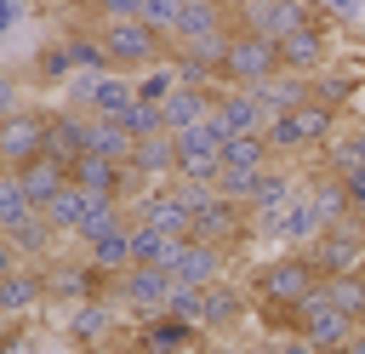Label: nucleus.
<instances>
[{"label": "nucleus", "instance_id": "nucleus-1", "mask_svg": "<svg viewBox=\"0 0 365 354\" xmlns=\"http://www.w3.org/2000/svg\"><path fill=\"white\" fill-rule=\"evenodd\" d=\"M251 297H262V303H308L325 280H319V268L308 263V251H285V257H262L257 268H251Z\"/></svg>", "mask_w": 365, "mask_h": 354}, {"label": "nucleus", "instance_id": "nucleus-2", "mask_svg": "<svg viewBox=\"0 0 365 354\" xmlns=\"http://www.w3.org/2000/svg\"><path fill=\"white\" fill-rule=\"evenodd\" d=\"M97 40H103L114 74L160 69V63H171V51H177V46H171L160 29H148V23H97Z\"/></svg>", "mask_w": 365, "mask_h": 354}, {"label": "nucleus", "instance_id": "nucleus-3", "mask_svg": "<svg viewBox=\"0 0 365 354\" xmlns=\"http://www.w3.org/2000/svg\"><path fill=\"white\" fill-rule=\"evenodd\" d=\"M63 331H68V343L80 354H114L131 337V325H125V314L114 303H80V308H68Z\"/></svg>", "mask_w": 365, "mask_h": 354}, {"label": "nucleus", "instance_id": "nucleus-4", "mask_svg": "<svg viewBox=\"0 0 365 354\" xmlns=\"http://www.w3.org/2000/svg\"><path fill=\"white\" fill-rule=\"evenodd\" d=\"M285 63H279V46L262 40V34H234L228 40V63H222V86L228 91H257L262 80H274Z\"/></svg>", "mask_w": 365, "mask_h": 354}, {"label": "nucleus", "instance_id": "nucleus-5", "mask_svg": "<svg viewBox=\"0 0 365 354\" xmlns=\"http://www.w3.org/2000/svg\"><path fill=\"white\" fill-rule=\"evenodd\" d=\"M308 263L319 268V280H342V274H365V228L359 217L348 223H331L314 246H308Z\"/></svg>", "mask_w": 365, "mask_h": 354}, {"label": "nucleus", "instance_id": "nucleus-6", "mask_svg": "<svg viewBox=\"0 0 365 354\" xmlns=\"http://www.w3.org/2000/svg\"><path fill=\"white\" fill-rule=\"evenodd\" d=\"M46 131H51V108H23V114L0 120V166L23 171V166L46 160Z\"/></svg>", "mask_w": 365, "mask_h": 354}, {"label": "nucleus", "instance_id": "nucleus-7", "mask_svg": "<svg viewBox=\"0 0 365 354\" xmlns=\"http://www.w3.org/2000/svg\"><path fill=\"white\" fill-rule=\"evenodd\" d=\"M188 240H200V246H217V251H240L245 240H257V234H251V211L217 194V200H211V206L194 217V234H188Z\"/></svg>", "mask_w": 365, "mask_h": 354}, {"label": "nucleus", "instance_id": "nucleus-8", "mask_svg": "<svg viewBox=\"0 0 365 354\" xmlns=\"http://www.w3.org/2000/svg\"><path fill=\"white\" fill-rule=\"evenodd\" d=\"M177 285H217L222 280V268H228V251H217V246H200V240H177L171 246V257L160 263Z\"/></svg>", "mask_w": 365, "mask_h": 354}, {"label": "nucleus", "instance_id": "nucleus-9", "mask_svg": "<svg viewBox=\"0 0 365 354\" xmlns=\"http://www.w3.org/2000/svg\"><path fill=\"white\" fill-rule=\"evenodd\" d=\"M131 223L160 228V234H171V240H188V234H194V211L182 206V194H177L171 183H160L154 194H143V200L131 206Z\"/></svg>", "mask_w": 365, "mask_h": 354}, {"label": "nucleus", "instance_id": "nucleus-10", "mask_svg": "<svg viewBox=\"0 0 365 354\" xmlns=\"http://www.w3.org/2000/svg\"><path fill=\"white\" fill-rule=\"evenodd\" d=\"M262 126H268L262 103H257L251 91H228V86H222V97H217V108H211V131H217L222 143H234V137H257Z\"/></svg>", "mask_w": 365, "mask_h": 354}, {"label": "nucleus", "instance_id": "nucleus-11", "mask_svg": "<svg viewBox=\"0 0 365 354\" xmlns=\"http://www.w3.org/2000/svg\"><path fill=\"white\" fill-rule=\"evenodd\" d=\"M245 314H251V285H240L228 274L217 285H205V337H228Z\"/></svg>", "mask_w": 365, "mask_h": 354}, {"label": "nucleus", "instance_id": "nucleus-12", "mask_svg": "<svg viewBox=\"0 0 365 354\" xmlns=\"http://www.w3.org/2000/svg\"><path fill=\"white\" fill-rule=\"evenodd\" d=\"M359 325L348 320V314H336L331 308V297H325V285L302 303V337L314 343V348H348V337H354Z\"/></svg>", "mask_w": 365, "mask_h": 354}, {"label": "nucleus", "instance_id": "nucleus-13", "mask_svg": "<svg viewBox=\"0 0 365 354\" xmlns=\"http://www.w3.org/2000/svg\"><path fill=\"white\" fill-rule=\"evenodd\" d=\"M91 148V114H74V108H51V131H46V160L68 166Z\"/></svg>", "mask_w": 365, "mask_h": 354}, {"label": "nucleus", "instance_id": "nucleus-14", "mask_svg": "<svg viewBox=\"0 0 365 354\" xmlns=\"http://www.w3.org/2000/svg\"><path fill=\"white\" fill-rule=\"evenodd\" d=\"M217 97H222V86H177V91L165 97V131L182 137V131L205 126L211 108H217Z\"/></svg>", "mask_w": 365, "mask_h": 354}, {"label": "nucleus", "instance_id": "nucleus-15", "mask_svg": "<svg viewBox=\"0 0 365 354\" xmlns=\"http://www.w3.org/2000/svg\"><path fill=\"white\" fill-rule=\"evenodd\" d=\"M325 57H331V29L325 23H308V29H297L291 40H279V63L291 69V74H319L325 69Z\"/></svg>", "mask_w": 365, "mask_h": 354}, {"label": "nucleus", "instance_id": "nucleus-16", "mask_svg": "<svg viewBox=\"0 0 365 354\" xmlns=\"http://www.w3.org/2000/svg\"><path fill=\"white\" fill-rule=\"evenodd\" d=\"M251 97L262 103V114H268V120H274V114H297V108L314 97V80H308V74H291V69H279V74H274V80H262Z\"/></svg>", "mask_w": 365, "mask_h": 354}, {"label": "nucleus", "instance_id": "nucleus-17", "mask_svg": "<svg viewBox=\"0 0 365 354\" xmlns=\"http://www.w3.org/2000/svg\"><path fill=\"white\" fill-rule=\"evenodd\" d=\"M34 303H46V268L23 263L11 280H0V314H6V320H23Z\"/></svg>", "mask_w": 365, "mask_h": 354}, {"label": "nucleus", "instance_id": "nucleus-18", "mask_svg": "<svg viewBox=\"0 0 365 354\" xmlns=\"http://www.w3.org/2000/svg\"><path fill=\"white\" fill-rule=\"evenodd\" d=\"M177 160H182V148H177V137H171V131L143 137V143H137V154H131V166H137L148 183H171V177H177Z\"/></svg>", "mask_w": 365, "mask_h": 354}, {"label": "nucleus", "instance_id": "nucleus-19", "mask_svg": "<svg viewBox=\"0 0 365 354\" xmlns=\"http://www.w3.org/2000/svg\"><path fill=\"white\" fill-rule=\"evenodd\" d=\"M120 177H125V166H114V160H103V154H80L74 171H68L74 188H86V194H108V200H120Z\"/></svg>", "mask_w": 365, "mask_h": 354}, {"label": "nucleus", "instance_id": "nucleus-20", "mask_svg": "<svg viewBox=\"0 0 365 354\" xmlns=\"http://www.w3.org/2000/svg\"><path fill=\"white\" fill-rule=\"evenodd\" d=\"M319 160H325V171H354V166H365V120H342V131L319 148Z\"/></svg>", "mask_w": 365, "mask_h": 354}, {"label": "nucleus", "instance_id": "nucleus-21", "mask_svg": "<svg viewBox=\"0 0 365 354\" xmlns=\"http://www.w3.org/2000/svg\"><path fill=\"white\" fill-rule=\"evenodd\" d=\"M17 183H23V194L46 211V206L68 188V166H57V160H34V166H23V171H17Z\"/></svg>", "mask_w": 365, "mask_h": 354}, {"label": "nucleus", "instance_id": "nucleus-22", "mask_svg": "<svg viewBox=\"0 0 365 354\" xmlns=\"http://www.w3.org/2000/svg\"><path fill=\"white\" fill-rule=\"evenodd\" d=\"M86 263H91L97 274H125V268H131V223H120V228H108L103 240H91V246H86Z\"/></svg>", "mask_w": 365, "mask_h": 354}, {"label": "nucleus", "instance_id": "nucleus-23", "mask_svg": "<svg viewBox=\"0 0 365 354\" xmlns=\"http://www.w3.org/2000/svg\"><path fill=\"white\" fill-rule=\"evenodd\" d=\"M291 120H297V131H302V143H308V148H325V143L342 131V108H331V103H314V97H308V103H302Z\"/></svg>", "mask_w": 365, "mask_h": 354}, {"label": "nucleus", "instance_id": "nucleus-24", "mask_svg": "<svg viewBox=\"0 0 365 354\" xmlns=\"http://www.w3.org/2000/svg\"><path fill=\"white\" fill-rule=\"evenodd\" d=\"M86 154H103V160H114V166H131L137 137H131L120 120H91V148H86Z\"/></svg>", "mask_w": 365, "mask_h": 354}, {"label": "nucleus", "instance_id": "nucleus-25", "mask_svg": "<svg viewBox=\"0 0 365 354\" xmlns=\"http://www.w3.org/2000/svg\"><path fill=\"white\" fill-rule=\"evenodd\" d=\"M268 166H274V148H268L262 131H257V137L222 143V171H268Z\"/></svg>", "mask_w": 365, "mask_h": 354}, {"label": "nucleus", "instance_id": "nucleus-26", "mask_svg": "<svg viewBox=\"0 0 365 354\" xmlns=\"http://www.w3.org/2000/svg\"><path fill=\"white\" fill-rule=\"evenodd\" d=\"M86 206H91V194L68 183V188H63V194L46 206V223H51L57 234H80V223H86Z\"/></svg>", "mask_w": 365, "mask_h": 354}, {"label": "nucleus", "instance_id": "nucleus-27", "mask_svg": "<svg viewBox=\"0 0 365 354\" xmlns=\"http://www.w3.org/2000/svg\"><path fill=\"white\" fill-rule=\"evenodd\" d=\"M40 206L23 194V183H17V171H0V234H11L17 223H29Z\"/></svg>", "mask_w": 365, "mask_h": 354}, {"label": "nucleus", "instance_id": "nucleus-28", "mask_svg": "<svg viewBox=\"0 0 365 354\" xmlns=\"http://www.w3.org/2000/svg\"><path fill=\"white\" fill-rule=\"evenodd\" d=\"M74 74H80V69H74V57H68L63 40H51V46L34 51V80H40V86H68Z\"/></svg>", "mask_w": 365, "mask_h": 354}, {"label": "nucleus", "instance_id": "nucleus-29", "mask_svg": "<svg viewBox=\"0 0 365 354\" xmlns=\"http://www.w3.org/2000/svg\"><path fill=\"white\" fill-rule=\"evenodd\" d=\"M325 297L336 314H348L354 325H365V274H342V280H325Z\"/></svg>", "mask_w": 365, "mask_h": 354}, {"label": "nucleus", "instance_id": "nucleus-30", "mask_svg": "<svg viewBox=\"0 0 365 354\" xmlns=\"http://www.w3.org/2000/svg\"><path fill=\"white\" fill-rule=\"evenodd\" d=\"M354 91H359V80H354V74H336V69H319V74H314V103L348 108V103H354Z\"/></svg>", "mask_w": 365, "mask_h": 354}, {"label": "nucleus", "instance_id": "nucleus-31", "mask_svg": "<svg viewBox=\"0 0 365 354\" xmlns=\"http://www.w3.org/2000/svg\"><path fill=\"white\" fill-rule=\"evenodd\" d=\"M171 234H160V228H143V223H131V263H165L171 257Z\"/></svg>", "mask_w": 365, "mask_h": 354}, {"label": "nucleus", "instance_id": "nucleus-32", "mask_svg": "<svg viewBox=\"0 0 365 354\" xmlns=\"http://www.w3.org/2000/svg\"><path fill=\"white\" fill-rule=\"evenodd\" d=\"M143 6L148 0H86L80 17H91V23H143Z\"/></svg>", "mask_w": 365, "mask_h": 354}, {"label": "nucleus", "instance_id": "nucleus-33", "mask_svg": "<svg viewBox=\"0 0 365 354\" xmlns=\"http://www.w3.org/2000/svg\"><path fill=\"white\" fill-rule=\"evenodd\" d=\"M114 120H120V126H125V131H131L137 143H143V137H160V131H165V108H154V103H131V108H125V114H114Z\"/></svg>", "mask_w": 365, "mask_h": 354}, {"label": "nucleus", "instance_id": "nucleus-34", "mask_svg": "<svg viewBox=\"0 0 365 354\" xmlns=\"http://www.w3.org/2000/svg\"><path fill=\"white\" fill-rule=\"evenodd\" d=\"M165 314H177V320H188V325H200V331H205V291H200V285H171Z\"/></svg>", "mask_w": 365, "mask_h": 354}, {"label": "nucleus", "instance_id": "nucleus-35", "mask_svg": "<svg viewBox=\"0 0 365 354\" xmlns=\"http://www.w3.org/2000/svg\"><path fill=\"white\" fill-rule=\"evenodd\" d=\"M177 91V69L171 63H160V69H148L143 80H137V103H154V108H165V97Z\"/></svg>", "mask_w": 365, "mask_h": 354}, {"label": "nucleus", "instance_id": "nucleus-36", "mask_svg": "<svg viewBox=\"0 0 365 354\" xmlns=\"http://www.w3.org/2000/svg\"><path fill=\"white\" fill-rule=\"evenodd\" d=\"M262 137H268V148H274V160H279V154H302V148H308L291 114H274V120L262 126Z\"/></svg>", "mask_w": 365, "mask_h": 354}, {"label": "nucleus", "instance_id": "nucleus-37", "mask_svg": "<svg viewBox=\"0 0 365 354\" xmlns=\"http://www.w3.org/2000/svg\"><path fill=\"white\" fill-rule=\"evenodd\" d=\"M177 17H182V6H177V0H148V6H143V23H148V29H160L165 40L177 34Z\"/></svg>", "mask_w": 365, "mask_h": 354}, {"label": "nucleus", "instance_id": "nucleus-38", "mask_svg": "<svg viewBox=\"0 0 365 354\" xmlns=\"http://www.w3.org/2000/svg\"><path fill=\"white\" fill-rule=\"evenodd\" d=\"M177 148H182V154H222V137H217V131H211V120H205V126L182 131V137H177Z\"/></svg>", "mask_w": 365, "mask_h": 354}, {"label": "nucleus", "instance_id": "nucleus-39", "mask_svg": "<svg viewBox=\"0 0 365 354\" xmlns=\"http://www.w3.org/2000/svg\"><path fill=\"white\" fill-rule=\"evenodd\" d=\"M29 103H23V86H17V74H0V120H11V114H23Z\"/></svg>", "mask_w": 365, "mask_h": 354}, {"label": "nucleus", "instance_id": "nucleus-40", "mask_svg": "<svg viewBox=\"0 0 365 354\" xmlns=\"http://www.w3.org/2000/svg\"><path fill=\"white\" fill-rule=\"evenodd\" d=\"M0 354H34V331L29 325H6L0 331Z\"/></svg>", "mask_w": 365, "mask_h": 354}, {"label": "nucleus", "instance_id": "nucleus-41", "mask_svg": "<svg viewBox=\"0 0 365 354\" xmlns=\"http://www.w3.org/2000/svg\"><path fill=\"white\" fill-rule=\"evenodd\" d=\"M342 194H348V206H354V217H359V211H365V166L342 171Z\"/></svg>", "mask_w": 365, "mask_h": 354}, {"label": "nucleus", "instance_id": "nucleus-42", "mask_svg": "<svg viewBox=\"0 0 365 354\" xmlns=\"http://www.w3.org/2000/svg\"><path fill=\"white\" fill-rule=\"evenodd\" d=\"M262 354H319L308 337H274V343H262Z\"/></svg>", "mask_w": 365, "mask_h": 354}, {"label": "nucleus", "instance_id": "nucleus-43", "mask_svg": "<svg viewBox=\"0 0 365 354\" xmlns=\"http://www.w3.org/2000/svg\"><path fill=\"white\" fill-rule=\"evenodd\" d=\"M17 268H23V257H17V246H11L6 234H0V280H11Z\"/></svg>", "mask_w": 365, "mask_h": 354}, {"label": "nucleus", "instance_id": "nucleus-44", "mask_svg": "<svg viewBox=\"0 0 365 354\" xmlns=\"http://www.w3.org/2000/svg\"><path fill=\"white\" fill-rule=\"evenodd\" d=\"M17 11H23V0H0V34L17 23Z\"/></svg>", "mask_w": 365, "mask_h": 354}, {"label": "nucleus", "instance_id": "nucleus-45", "mask_svg": "<svg viewBox=\"0 0 365 354\" xmlns=\"http://www.w3.org/2000/svg\"><path fill=\"white\" fill-rule=\"evenodd\" d=\"M29 6H40V11H68L74 0H29Z\"/></svg>", "mask_w": 365, "mask_h": 354}, {"label": "nucleus", "instance_id": "nucleus-46", "mask_svg": "<svg viewBox=\"0 0 365 354\" xmlns=\"http://www.w3.org/2000/svg\"><path fill=\"white\" fill-rule=\"evenodd\" d=\"M348 354H365V325H359V331L348 337Z\"/></svg>", "mask_w": 365, "mask_h": 354}, {"label": "nucleus", "instance_id": "nucleus-47", "mask_svg": "<svg viewBox=\"0 0 365 354\" xmlns=\"http://www.w3.org/2000/svg\"><path fill=\"white\" fill-rule=\"evenodd\" d=\"M177 6H222V0H177Z\"/></svg>", "mask_w": 365, "mask_h": 354}, {"label": "nucleus", "instance_id": "nucleus-48", "mask_svg": "<svg viewBox=\"0 0 365 354\" xmlns=\"http://www.w3.org/2000/svg\"><path fill=\"white\" fill-rule=\"evenodd\" d=\"M319 354H348V348H319Z\"/></svg>", "mask_w": 365, "mask_h": 354}, {"label": "nucleus", "instance_id": "nucleus-49", "mask_svg": "<svg viewBox=\"0 0 365 354\" xmlns=\"http://www.w3.org/2000/svg\"><path fill=\"white\" fill-rule=\"evenodd\" d=\"M359 228H365V211H359Z\"/></svg>", "mask_w": 365, "mask_h": 354}, {"label": "nucleus", "instance_id": "nucleus-50", "mask_svg": "<svg viewBox=\"0 0 365 354\" xmlns=\"http://www.w3.org/2000/svg\"><path fill=\"white\" fill-rule=\"evenodd\" d=\"M257 354H262V343H257Z\"/></svg>", "mask_w": 365, "mask_h": 354}]
</instances>
